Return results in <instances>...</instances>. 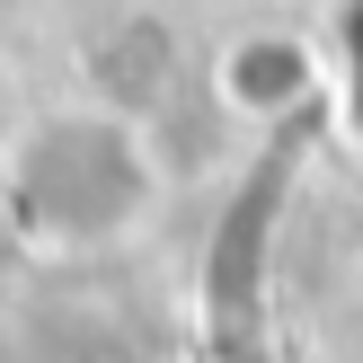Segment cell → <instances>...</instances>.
I'll list each match as a JSON object with an SVG mask.
<instances>
[{
  "label": "cell",
  "instance_id": "1",
  "mask_svg": "<svg viewBox=\"0 0 363 363\" xmlns=\"http://www.w3.org/2000/svg\"><path fill=\"white\" fill-rule=\"evenodd\" d=\"M98 186L142 204V169L124 151L116 116H53V124L27 133V151H18V213H27V230H45V240H98V230H116L89 204Z\"/></svg>",
  "mask_w": 363,
  "mask_h": 363
}]
</instances>
